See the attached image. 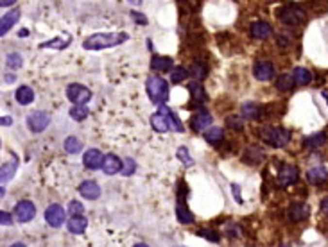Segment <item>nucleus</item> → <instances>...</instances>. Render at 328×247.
Here are the masks:
<instances>
[{
	"instance_id": "nucleus-51",
	"label": "nucleus",
	"mask_w": 328,
	"mask_h": 247,
	"mask_svg": "<svg viewBox=\"0 0 328 247\" xmlns=\"http://www.w3.org/2000/svg\"><path fill=\"white\" fill-rule=\"evenodd\" d=\"M11 247H27V246H25V244H20V242H16V244H13Z\"/></svg>"
},
{
	"instance_id": "nucleus-26",
	"label": "nucleus",
	"mask_w": 328,
	"mask_h": 247,
	"mask_svg": "<svg viewBox=\"0 0 328 247\" xmlns=\"http://www.w3.org/2000/svg\"><path fill=\"white\" fill-rule=\"evenodd\" d=\"M70 45V38L66 36L63 40V36H58V38H54L50 41H43L40 47L41 48H58V50H63L65 47H68Z\"/></svg>"
},
{
	"instance_id": "nucleus-23",
	"label": "nucleus",
	"mask_w": 328,
	"mask_h": 247,
	"mask_svg": "<svg viewBox=\"0 0 328 247\" xmlns=\"http://www.w3.org/2000/svg\"><path fill=\"white\" fill-rule=\"evenodd\" d=\"M16 167H18V159L16 156H11V161H7V163L2 165V172H0V179L2 183L9 181L13 176H15V172H16Z\"/></svg>"
},
{
	"instance_id": "nucleus-9",
	"label": "nucleus",
	"mask_w": 328,
	"mask_h": 247,
	"mask_svg": "<svg viewBox=\"0 0 328 247\" xmlns=\"http://www.w3.org/2000/svg\"><path fill=\"white\" fill-rule=\"evenodd\" d=\"M82 163L86 169L90 170H97V169H102V163H104V154L100 153L99 149H88L84 156H82Z\"/></svg>"
},
{
	"instance_id": "nucleus-1",
	"label": "nucleus",
	"mask_w": 328,
	"mask_h": 247,
	"mask_svg": "<svg viewBox=\"0 0 328 247\" xmlns=\"http://www.w3.org/2000/svg\"><path fill=\"white\" fill-rule=\"evenodd\" d=\"M129 36L126 32H99L92 34L82 41V47L86 50H102V48L117 47L120 43L128 40Z\"/></svg>"
},
{
	"instance_id": "nucleus-22",
	"label": "nucleus",
	"mask_w": 328,
	"mask_h": 247,
	"mask_svg": "<svg viewBox=\"0 0 328 247\" xmlns=\"http://www.w3.org/2000/svg\"><path fill=\"white\" fill-rule=\"evenodd\" d=\"M86 226H88V220L82 217V215L72 217L70 220H68V224H66L68 231H70V233H74V235H81V233H84Z\"/></svg>"
},
{
	"instance_id": "nucleus-8",
	"label": "nucleus",
	"mask_w": 328,
	"mask_h": 247,
	"mask_svg": "<svg viewBox=\"0 0 328 247\" xmlns=\"http://www.w3.org/2000/svg\"><path fill=\"white\" fill-rule=\"evenodd\" d=\"M65 217H66V213H65L63 206H59V204H50L47 208V212H45V220H47L49 226H52V228L63 226Z\"/></svg>"
},
{
	"instance_id": "nucleus-28",
	"label": "nucleus",
	"mask_w": 328,
	"mask_h": 247,
	"mask_svg": "<svg viewBox=\"0 0 328 247\" xmlns=\"http://www.w3.org/2000/svg\"><path fill=\"white\" fill-rule=\"evenodd\" d=\"M151 66L158 72H169L170 66H172V59L164 58V56H154L151 59Z\"/></svg>"
},
{
	"instance_id": "nucleus-46",
	"label": "nucleus",
	"mask_w": 328,
	"mask_h": 247,
	"mask_svg": "<svg viewBox=\"0 0 328 247\" xmlns=\"http://www.w3.org/2000/svg\"><path fill=\"white\" fill-rule=\"evenodd\" d=\"M16 0H0V6L2 7H9V6H13Z\"/></svg>"
},
{
	"instance_id": "nucleus-33",
	"label": "nucleus",
	"mask_w": 328,
	"mask_h": 247,
	"mask_svg": "<svg viewBox=\"0 0 328 247\" xmlns=\"http://www.w3.org/2000/svg\"><path fill=\"white\" fill-rule=\"evenodd\" d=\"M242 115L249 120H255L258 118V106L257 104H253V102H246L244 106H242Z\"/></svg>"
},
{
	"instance_id": "nucleus-31",
	"label": "nucleus",
	"mask_w": 328,
	"mask_h": 247,
	"mask_svg": "<svg viewBox=\"0 0 328 247\" xmlns=\"http://www.w3.org/2000/svg\"><path fill=\"white\" fill-rule=\"evenodd\" d=\"M82 149V141L76 136H68L66 140H65V151L70 154H77L79 151Z\"/></svg>"
},
{
	"instance_id": "nucleus-20",
	"label": "nucleus",
	"mask_w": 328,
	"mask_h": 247,
	"mask_svg": "<svg viewBox=\"0 0 328 247\" xmlns=\"http://www.w3.org/2000/svg\"><path fill=\"white\" fill-rule=\"evenodd\" d=\"M307 179L312 183V185H319V183H325L328 179V170L325 167H312L311 170L307 172Z\"/></svg>"
},
{
	"instance_id": "nucleus-21",
	"label": "nucleus",
	"mask_w": 328,
	"mask_h": 247,
	"mask_svg": "<svg viewBox=\"0 0 328 247\" xmlns=\"http://www.w3.org/2000/svg\"><path fill=\"white\" fill-rule=\"evenodd\" d=\"M273 34V29H271L269 24H265V22H255L251 25V36L253 38H257V40H265V38H269Z\"/></svg>"
},
{
	"instance_id": "nucleus-41",
	"label": "nucleus",
	"mask_w": 328,
	"mask_h": 247,
	"mask_svg": "<svg viewBox=\"0 0 328 247\" xmlns=\"http://www.w3.org/2000/svg\"><path fill=\"white\" fill-rule=\"evenodd\" d=\"M135 161H133V159L131 158H128L126 159V161H124V167H122V174L124 176H131V174H133V172H135Z\"/></svg>"
},
{
	"instance_id": "nucleus-17",
	"label": "nucleus",
	"mask_w": 328,
	"mask_h": 247,
	"mask_svg": "<svg viewBox=\"0 0 328 247\" xmlns=\"http://www.w3.org/2000/svg\"><path fill=\"white\" fill-rule=\"evenodd\" d=\"M122 165L124 163L115 154H108V156H104L102 170H104V174H108V176H113V174H117V172H122Z\"/></svg>"
},
{
	"instance_id": "nucleus-52",
	"label": "nucleus",
	"mask_w": 328,
	"mask_h": 247,
	"mask_svg": "<svg viewBox=\"0 0 328 247\" xmlns=\"http://www.w3.org/2000/svg\"><path fill=\"white\" fill-rule=\"evenodd\" d=\"M135 247H149V246H146V244H136Z\"/></svg>"
},
{
	"instance_id": "nucleus-53",
	"label": "nucleus",
	"mask_w": 328,
	"mask_h": 247,
	"mask_svg": "<svg viewBox=\"0 0 328 247\" xmlns=\"http://www.w3.org/2000/svg\"><path fill=\"white\" fill-rule=\"evenodd\" d=\"M325 99H327V102H328V95L327 93H325Z\"/></svg>"
},
{
	"instance_id": "nucleus-42",
	"label": "nucleus",
	"mask_w": 328,
	"mask_h": 247,
	"mask_svg": "<svg viewBox=\"0 0 328 247\" xmlns=\"http://www.w3.org/2000/svg\"><path fill=\"white\" fill-rule=\"evenodd\" d=\"M197 235H199V236H205V238H208V240H210V242H219V238H221V236L217 235L215 231H210V230L199 231Z\"/></svg>"
},
{
	"instance_id": "nucleus-43",
	"label": "nucleus",
	"mask_w": 328,
	"mask_h": 247,
	"mask_svg": "<svg viewBox=\"0 0 328 247\" xmlns=\"http://www.w3.org/2000/svg\"><path fill=\"white\" fill-rule=\"evenodd\" d=\"M226 122H228V125H230V127H231V129H237V131H240V129H242V124H240V120H239V118L230 117L228 120H226Z\"/></svg>"
},
{
	"instance_id": "nucleus-34",
	"label": "nucleus",
	"mask_w": 328,
	"mask_h": 247,
	"mask_svg": "<svg viewBox=\"0 0 328 247\" xmlns=\"http://www.w3.org/2000/svg\"><path fill=\"white\" fill-rule=\"evenodd\" d=\"M187 77H188V70H185L183 66H176L174 70L170 72V81L176 82V84L178 82H183Z\"/></svg>"
},
{
	"instance_id": "nucleus-7",
	"label": "nucleus",
	"mask_w": 328,
	"mask_h": 247,
	"mask_svg": "<svg viewBox=\"0 0 328 247\" xmlns=\"http://www.w3.org/2000/svg\"><path fill=\"white\" fill-rule=\"evenodd\" d=\"M36 215V206L31 201H20L15 208V217L18 222H29Z\"/></svg>"
},
{
	"instance_id": "nucleus-27",
	"label": "nucleus",
	"mask_w": 328,
	"mask_h": 247,
	"mask_svg": "<svg viewBox=\"0 0 328 247\" xmlns=\"http://www.w3.org/2000/svg\"><path fill=\"white\" fill-rule=\"evenodd\" d=\"M327 143V133H316V135L309 136L307 140H305V145L309 149H321L323 145Z\"/></svg>"
},
{
	"instance_id": "nucleus-19",
	"label": "nucleus",
	"mask_w": 328,
	"mask_h": 247,
	"mask_svg": "<svg viewBox=\"0 0 328 247\" xmlns=\"http://www.w3.org/2000/svg\"><path fill=\"white\" fill-rule=\"evenodd\" d=\"M20 20V9H11L6 16H2L0 22V36H6L7 31H11V27Z\"/></svg>"
},
{
	"instance_id": "nucleus-24",
	"label": "nucleus",
	"mask_w": 328,
	"mask_h": 247,
	"mask_svg": "<svg viewBox=\"0 0 328 247\" xmlns=\"http://www.w3.org/2000/svg\"><path fill=\"white\" fill-rule=\"evenodd\" d=\"M16 102L18 104H22V106H27V104H31L33 100H34V92L29 88V86H20V88L16 90Z\"/></svg>"
},
{
	"instance_id": "nucleus-47",
	"label": "nucleus",
	"mask_w": 328,
	"mask_h": 247,
	"mask_svg": "<svg viewBox=\"0 0 328 247\" xmlns=\"http://www.w3.org/2000/svg\"><path fill=\"white\" fill-rule=\"evenodd\" d=\"M321 210L328 215V199H325V201H323V202H321Z\"/></svg>"
},
{
	"instance_id": "nucleus-36",
	"label": "nucleus",
	"mask_w": 328,
	"mask_h": 247,
	"mask_svg": "<svg viewBox=\"0 0 328 247\" xmlns=\"http://www.w3.org/2000/svg\"><path fill=\"white\" fill-rule=\"evenodd\" d=\"M246 153L251 154V158H246V161H249V163H258V161H262V159L265 158L264 151H262V149H258V147H249Z\"/></svg>"
},
{
	"instance_id": "nucleus-50",
	"label": "nucleus",
	"mask_w": 328,
	"mask_h": 247,
	"mask_svg": "<svg viewBox=\"0 0 328 247\" xmlns=\"http://www.w3.org/2000/svg\"><path fill=\"white\" fill-rule=\"evenodd\" d=\"M129 4H133V6H140L142 4V0H128Z\"/></svg>"
},
{
	"instance_id": "nucleus-6",
	"label": "nucleus",
	"mask_w": 328,
	"mask_h": 247,
	"mask_svg": "<svg viewBox=\"0 0 328 247\" xmlns=\"http://www.w3.org/2000/svg\"><path fill=\"white\" fill-rule=\"evenodd\" d=\"M49 124H50V117L43 111H34L27 117V125H29V129L33 131V133H41V131H45Z\"/></svg>"
},
{
	"instance_id": "nucleus-32",
	"label": "nucleus",
	"mask_w": 328,
	"mask_h": 247,
	"mask_svg": "<svg viewBox=\"0 0 328 247\" xmlns=\"http://www.w3.org/2000/svg\"><path fill=\"white\" fill-rule=\"evenodd\" d=\"M223 129L221 127H210L208 131H205V140L210 141V143H217V141L223 140Z\"/></svg>"
},
{
	"instance_id": "nucleus-12",
	"label": "nucleus",
	"mask_w": 328,
	"mask_h": 247,
	"mask_svg": "<svg viewBox=\"0 0 328 247\" xmlns=\"http://www.w3.org/2000/svg\"><path fill=\"white\" fill-rule=\"evenodd\" d=\"M309 204H305V202H293V204L289 206L287 210V217L291 222H299V220H305V218L309 217Z\"/></svg>"
},
{
	"instance_id": "nucleus-15",
	"label": "nucleus",
	"mask_w": 328,
	"mask_h": 247,
	"mask_svg": "<svg viewBox=\"0 0 328 247\" xmlns=\"http://www.w3.org/2000/svg\"><path fill=\"white\" fill-rule=\"evenodd\" d=\"M79 194L84 197V199L95 201L100 197V186L95 181H82L81 186H79Z\"/></svg>"
},
{
	"instance_id": "nucleus-3",
	"label": "nucleus",
	"mask_w": 328,
	"mask_h": 247,
	"mask_svg": "<svg viewBox=\"0 0 328 247\" xmlns=\"http://www.w3.org/2000/svg\"><path fill=\"white\" fill-rule=\"evenodd\" d=\"M262 138L271 147L281 149L291 141V133L281 127H265V129H262Z\"/></svg>"
},
{
	"instance_id": "nucleus-37",
	"label": "nucleus",
	"mask_w": 328,
	"mask_h": 247,
	"mask_svg": "<svg viewBox=\"0 0 328 247\" xmlns=\"http://www.w3.org/2000/svg\"><path fill=\"white\" fill-rule=\"evenodd\" d=\"M7 66H11L13 70H16V68H20V66L24 65V59H22V56L16 52H11L9 56H7Z\"/></svg>"
},
{
	"instance_id": "nucleus-25",
	"label": "nucleus",
	"mask_w": 328,
	"mask_h": 247,
	"mask_svg": "<svg viewBox=\"0 0 328 247\" xmlns=\"http://www.w3.org/2000/svg\"><path fill=\"white\" fill-rule=\"evenodd\" d=\"M151 125L154 131H158V133H167V131L170 129L169 122H167V118L162 115V113H154L151 117Z\"/></svg>"
},
{
	"instance_id": "nucleus-11",
	"label": "nucleus",
	"mask_w": 328,
	"mask_h": 247,
	"mask_svg": "<svg viewBox=\"0 0 328 247\" xmlns=\"http://www.w3.org/2000/svg\"><path fill=\"white\" fill-rule=\"evenodd\" d=\"M180 197H178V204H176V217H178V220L181 224H190L194 220V215H192V212L188 210L187 208V202H185V190L183 192H180Z\"/></svg>"
},
{
	"instance_id": "nucleus-29",
	"label": "nucleus",
	"mask_w": 328,
	"mask_h": 247,
	"mask_svg": "<svg viewBox=\"0 0 328 247\" xmlns=\"http://www.w3.org/2000/svg\"><path fill=\"white\" fill-rule=\"evenodd\" d=\"M293 77L298 84H309L312 81V74L307 68H303V66H296L293 72Z\"/></svg>"
},
{
	"instance_id": "nucleus-13",
	"label": "nucleus",
	"mask_w": 328,
	"mask_h": 247,
	"mask_svg": "<svg viewBox=\"0 0 328 247\" xmlns=\"http://www.w3.org/2000/svg\"><path fill=\"white\" fill-rule=\"evenodd\" d=\"M253 74L258 81H269L275 76V66L271 65L269 61H257L253 66Z\"/></svg>"
},
{
	"instance_id": "nucleus-38",
	"label": "nucleus",
	"mask_w": 328,
	"mask_h": 247,
	"mask_svg": "<svg viewBox=\"0 0 328 247\" xmlns=\"http://www.w3.org/2000/svg\"><path fill=\"white\" fill-rule=\"evenodd\" d=\"M190 72H192V76L196 77L197 81H201V79H205L206 77V66L203 65V63H194Z\"/></svg>"
},
{
	"instance_id": "nucleus-10",
	"label": "nucleus",
	"mask_w": 328,
	"mask_h": 247,
	"mask_svg": "<svg viewBox=\"0 0 328 247\" xmlns=\"http://www.w3.org/2000/svg\"><path fill=\"white\" fill-rule=\"evenodd\" d=\"M298 176H299L298 167L285 165V167H281L280 172H278V185H280V186H289V185L298 181Z\"/></svg>"
},
{
	"instance_id": "nucleus-14",
	"label": "nucleus",
	"mask_w": 328,
	"mask_h": 247,
	"mask_svg": "<svg viewBox=\"0 0 328 247\" xmlns=\"http://www.w3.org/2000/svg\"><path fill=\"white\" fill-rule=\"evenodd\" d=\"M190 122H192V127L194 131H197V133H201V131H206V127H210L212 124V115L206 109H199L197 113H194L192 118H190Z\"/></svg>"
},
{
	"instance_id": "nucleus-44",
	"label": "nucleus",
	"mask_w": 328,
	"mask_h": 247,
	"mask_svg": "<svg viewBox=\"0 0 328 247\" xmlns=\"http://www.w3.org/2000/svg\"><path fill=\"white\" fill-rule=\"evenodd\" d=\"M131 16H133V20H135L138 25H147V18L144 16V15H140V13L133 11V13H131Z\"/></svg>"
},
{
	"instance_id": "nucleus-48",
	"label": "nucleus",
	"mask_w": 328,
	"mask_h": 247,
	"mask_svg": "<svg viewBox=\"0 0 328 247\" xmlns=\"http://www.w3.org/2000/svg\"><path fill=\"white\" fill-rule=\"evenodd\" d=\"M0 122H2V125H11V117H4Z\"/></svg>"
},
{
	"instance_id": "nucleus-40",
	"label": "nucleus",
	"mask_w": 328,
	"mask_h": 247,
	"mask_svg": "<svg viewBox=\"0 0 328 247\" xmlns=\"http://www.w3.org/2000/svg\"><path fill=\"white\" fill-rule=\"evenodd\" d=\"M84 212V206L79 202V201H72L70 204H68V213H70L72 217H77V215H82Z\"/></svg>"
},
{
	"instance_id": "nucleus-35",
	"label": "nucleus",
	"mask_w": 328,
	"mask_h": 247,
	"mask_svg": "<svg viewBox=\"0 0 328 247\" xmlns=\"http://www.w3.org/2000/svg\"><path fill=\"white\" fill-rule=\"evenodd\" d=\"M90 115V109L86 106H74L70 109V117L74 120H84Z\"/></svg>"
},
{
	"instance_id": "nucleus-18",
	"label": "nucleus",
	"mask_w": 328,
	"mask_h": 247,
	"mask_svg": "<svg viewBox=\"0 0 328 247\" xmlns=\"http://www.w3.org/2000/svg\"><path fill=\"white\" fill-rule=\"evenodd\" d=\"M188 90H190V93H192V102L196 106H203L206 102V93H205V88H203V84L199 81H192L188 84Z\"/></svg>"
},
{
	"instance_id": "nucleus-30",
	"label": "nucleus",
	"mask_w": 328,
	"mask_h": 247,
	"mask_svg": "<svg viewBox=\"0 0 328 247\" xmlns=\"http://www.w3.org/2000/svg\"><path fill=\"white\" fill-rule=\"evenodd\" d=\"M294 84H296L294 77L289 76V74H283V76L278 77V81H276V88L280 90V92H291V90L294 88Z\"/></svg>"
},
{
	"instance_id": "nucleus-4",
	"label": "nucleus",
	"mask_w": 328,
	"mask_h": 247,
	"mask_svg": "<svg viewBox=\"0 0 328 247\" xmlns=\"http://www.w3.org/2000/svg\"><path fill=\"white\" fill-rule=\"evenodd\" d=\"M66 97L70 102H74V106H84L90 99H92V92L82 84H70L66 88Z\"/></svg>"
},
{
	"instance_id": "nucleus-49",
	"label": "nucleus",
	"mask_w": 328,
	"mask_h": 247,
	"mask_svg": "<svg viewBox=\"0 0 328 247\" xmlns=\"http://www.w3.org/2000/svg\"><path fill=\"white\" fill-rule=\"evenodd\" d=\"M4 79H6V82H9V84H11V82H15V76H13V74H7Z\"/></svg>"
},
{
	"instance_id": "nucleus-45",
	"label": "nucleus",
	"mask_w": 328,
	"mask_h": 247,
	"mask_svg": "<svg viewBox=\"0 0 328 247\" xmlns=\"http://www.w3.org/2000/svg\"><path fill=\"white\" fill-rule=\"evenodd\" d=\"M0 222H2V226H11V224H13L11 215H9V213H6V212H2V213H0Z\"/></svg>"
},
{
	"instance_id": "nucleus-2",
	"label": "nucleus",
	"mask_w": 328,
	"mask_h": 247,
	"mask_svg": "<svg viewBox=\"0 0 328 247\" xmlns=\"http://www.w3.org/2000/svg\"><path fill=\"white\" fill-rule=\"evenodd\" d=\"M146 90L149 99L154 102V104H165L167 99H169V84L167 81L160 79V77H149L146 82Z\"/></svg>"
},
{
	"instance_id": "nucleus-5",
	"label": "nucleus",
	"mask_w": 328,
	"mask_h": 247,
	"mask_svg": "<svg viewBox=\"0 0 328 247\" xmlns=\"http://www.w3.org/2000/svg\"><path fill=\"white\" fill-rule=\"evenodd\" d=\"M278 18L280 22H283L285 25H298L305 20V13L299 7L294 6H285L278 11Z\"/></svg>"
},
{
	"instance_id": "nucleus-16",
	"label": "nucleus",
	"mask_w": 328,
	"mask_h": 247,
	"mask_svg": "<svg viewBox=\"0 0 328 247\" xmlns=\"http://www.w3.org/2000/svg\"><path fill=\"white\" fill-rule=\"evenodd\" d=\"M160 113H162V115H164V117L167 118V122H169L170 129L178 131V133H183V131H185L181 120H180V117H178L176 113L172 111L170 108H167L165 104H162V106H160Z\"/></svg>"
},
{
	"instance_id": "nucleus-39",
	"label": "nucleus",
	"mask_w": 328,
	"mask_h": 247,
	"mask_svg": "<svg viewBox=\"0 0 328 247\" xmlns=\"http://www.w3.org/2000/svg\"><path fill=\"white\" fill-rule=\"evenodd\" d=\"M176 156H178V159H181L183 163L187 165V167H192L194 165V159L188 156V151H187V147H180L176 151Z\"/></svg>"
}]
</instances>
